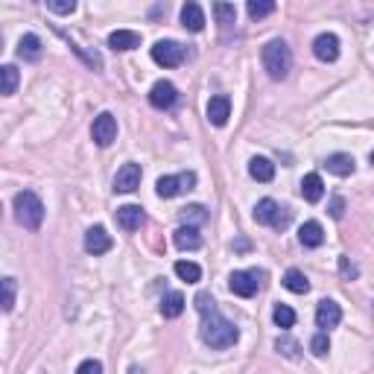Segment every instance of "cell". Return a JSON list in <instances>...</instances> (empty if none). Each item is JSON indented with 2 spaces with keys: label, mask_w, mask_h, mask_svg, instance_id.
<instances>
[{
  "label": "cell",
  "mask_w": 374,
  "mask_h": 374,
  "mask_svg": "<svg viewBox=\"0 0 374 374\" xmlns=\"http://www.w3.org/2000/svg\"><path fill=\"white\" fill-rule=\"evenodd\" d=\"M202 343L208 348H214V351H222V348H231L237 339H240V331H237V324L225 319L217 307H210V310L202 313Z\"/></svg>",
  "instance_id": "obj_1"
},
{
  "label": "cell",
  "mask_w": 374,
  "mask_h": 374,
  "mask_svg": "<svg viewBox=\"0 0 374 374\" xmlns=\"http://www.w3.org/2000/svg\"><path fill=\"white\" fill-rule=\"evenodd\" d=\"M264 68L272 79H287L289 71H292V50L287 47V41L281 38H272L266 47H264Z\"/></svg>",
  "instance_id": "obj_2"
},
{
  "label": "cell",
  "mask_w": 374,
  "mask_h": 374,
  "mask_svg": "<svg viewBox=\"0 0 374 374\" xmlns=\"http://www.w3.org/2000/svg\"><path fill=\"white\" fill-rule=\"evenodd\" d=\"M15 220H18L24 229L38 231L44 222V202L32 190H21L18 196H15Z\"/></svg>",
  "instance_id": "obj_3"
},
{
  "label": "cell",
  "mask_w": 374,
  "mask_h": 374,
  "mask_svg": "<svg viewBox=\"0 0 374 374\" xmlns=\"http://www.w3.org/2000/svg\"><path fill=\"white\" fill-rule=\"evenodd\" d=\"M292 220V210L289 208H281L275 199H260L254 205V222L257 225H269L275 231H284Z\"/></svg>",
  "instance_id": "obj_4"
},
{
  "label": "cell",
  "mask_w": 374,
  "mask_h": 374,
  "mask_svg": "<svg viewBox=\"0 0 374 374\" xmlns=\"http://www.w3.org/2000/svg\"><path fill=\"white\" fill-rule=\"evenodd\" d=\"M193 187H196V173H193V170L175 173V175H161L158 185H155L161 199H175V196H182V193H187Z\"/></svg>",
  "instance_id": "obj_5"
},
{
  "label": "cell",
  "mask_w": 374,
  "mask_h": 374,
  "mask_svg": "<svg viewBox=\"0 0 374 374\" xmlns=\"http://www.w3.org/2000/svg\"><path fill=\"white\" fill-rule=\"evenodd\" d=\"M260 281H264V272H257V269H240V272H231L229 287H231L234 296L252 299L254 292L260 289Z\"/></svg>",
  "instance_id": "obj_6"
},
{
  "label": "cell",
  "mask_w": 374,
  "mask_h": 374,
  "mask_svg": "<svg viewBox=\"0 0 374 374\" xmlns=\"http://www.w3.org/2000/svg\"><path fill=\"white\" fill-rule=\"evenodd\" d=\"M152 62L161 64V68H178L185 62V47L178 41H155Z\"/></svg>",
  "instance_id": "obj_7"
},
{
  "label": "cell",
  "mask_w": 374,
  "mask_h": 374,
  "mask_svg": "<svg viewBox=\"0 0 374 374\" xmlns=\"http://www.w3.org/2000/svg\"><path fill=\"white\" fill-rule=\"evenodd\" d=\"M91 138L96 146H111L117 141V120L115 115H108V111H103V115L94 117V126H91Z\"/></svg>",
  "instance_id": "obj_8"
},
{
  "label": "cell",
  "mask_w": 374,
  "mask_h": 374,
  "mask_svg": "<svg viewBox=\"0 0 374 374\" xmlns=\"http://www.w3.org/2000/svg\"><path fill=\"white\" fill-rule=\"evenodd\" d=\"M175 100H178V91H175L173 82H167V79H158V82L150 88V106L158 108V111L173 108Z\"/></svg>",
  "instance_id": "obj_9"
},
{
  "label": "cell",
  "mask_w": 374,
  "mask_h": 374,
  "mask_svg": "<svg viewBox=\"0 0 374 374\" xmlns=\"http://www.w3.org/2000/svg\"><path fill=\"white\" fill-rule=\"evenodd\" d=\"M141 178H143L141 164H132V161H129V164H123L115 175V190L117 193H132V190L141 187Z\"/></svg>",
  "instance_id": "obj_10"
},
{
  "label": "cell",
  "mask_w": 374,
  "mask_h": 374,
  "mask_svg": "<svg viewBox=\"0 0 374 374\" xmlns=\"http://www.w3.org/2000/svg\"><path fill=\"white\" fill-rule=\"evenodd\" d=\"M339 322H343V307H339L333 299L319 301V307H316V324H319V328L328 333L331 328H336Z\"/></svg>",
  "instance_id": "obj_11"
},
{
  "label": "cell",
  "mask_w": 374,
  "mask_h": 374,
  "mask_svg": "<svg viewBox=\"0 0 374 374\" xmlns=\"http://www.w3.org/2000/svg\"><path fill=\"white\" fill-rule=\"evenodd\" d=\"M313 56L324 64L339 59V38L333 36V32H322V36L313 38Z\"/></svg>",
  "instance_id": "obj_12"
},
{
  "label": "cell",
  "mask_w": 374,
  "mask_h": 374,
  "mask_svg": "<svg viewBox=\"0 0 374 374\" xmlns=\"http://www.w3.org/2000/svg\"><path fill=\"white\" fill-rule=\"evenodd\" d=\"M111 246H115V240H111V234L103 229V225H94V229L85 231V252L88 254H106L111 252Z\"/></svg>",
  "instance_id": "obj_13"
},
{
  "label": "cell",
  "mask_w": 374,
  "mask_h": 374,
  "mask_svg": "<svg viewBox=\"0 0 374 374\" xmlns=\"http://www.w3.org/2000/svg\"><path fill=\"white\" fill-rule=\"evenodd\" d=\"M231 117V100L225 94H217V96H210L208 100V120L214 123V126H225Z\"/></svg>",
  "instance_id": "obj_14"
},
{
  "label": "cell",
  "mask_w": 374,
  "mask_h": 374,
  "mask_svg": "<svg viewBox=\"0 0 374 374\" xmlns=\"http://www.w3.org/2000/svg\"><path fill=\"white\" fill-rule=\"evenodd\" d=\"M143 208L141 205H123L117 208V225L123 231H138L141 225H143Z\"/></svg>",
  "instance_id": "obj_15"
},
{
  "label": "cell",
  "mask_w": 374,
  "mask_h": 374,
  "mask_svg": "<svg viewBox=\"0 0 374 374\" xmlns=\"http://www.w3.org/2000/svg\"><path fill=\"white\" fill-rule=\"evenodd\" d=\"M173 243H175V249H182V252H196L202 246V234H199V229H193V225H182V229H175Z\"/></svg>",
  "instance_id": "obj_16"
},
{
  "label": "cell",
  "mask_w": 374,
  "mask_h": 374,
  "mask_svg": "<svg viewBox=\"0 0 374 374\" xmlns=\"http://www.w3.org/2000/svg\"><path fill=\"white\" fill-rule=\"evenodd\" d=\"M299 243L304 249H319L322 243H324V229L316 222V220H310V222H304L301 229H299Z\"/></svg>",
  "instance_id": "obj_17"
},
{
  "label": "cell",
  "mask_w": 374,
  "mask_h": 374,
  "mask_svg": "<svg viewBox=\"0 0 374 374\" xmlns=\"http://www.w3.org/2000/svg\"><path fill=\"white\" fill-rule=\"evenodd\" d=\"M108 47L111 50H120V53L135 50V47H141V36L135 29H117V32H111L108 36Z\"/></svg>",
  "instance_id": "obj_18"
},
{
  "label": "cell",
  "mask_w": 374,
  "mask_h": 374,
  "mask_svg": "<svg viewBox=\"0 0 374 374\" xmlns=\"http://www.w3.org/2000/svg\"><path fill=\"white\" fill-rule=\"evenodd\" d=\"M182 24L190 32H202L205 29V12H202V6L199 3H185L182 6Z\"/></svg>",
  "instance_id": "obj_19"
},
{
  "label": "cell",
  "mask_w": 374,
  "mask_h": 374,
  "mask_svg": "<svg viewBox=\"0 0 374 374\" xmlns=\"http://www.w3.org/2000/svg\"><path fill=\"white\" fill-rule=\"evenodd\" d=\"M324 167H328V173L339 175V178H348L354 173V158L345 155V152H336V155H328V161H324Z\"/></svg>",
  "instance_id": "obj_20"
},
{
  "label": "cell",
  "mask_w": 374,
  "mask_h": 374,
  "mask_svg": "<svg viewBox=\"0 0 374 374\" xmlns=\"http://www.w3.org/2000/svg\"><path fill=\"white\" fill-rule=\"evenodd\" d=\"M249 175L254 178V182H272L275 178V164L264 155H254L249 161Z\"/></svg>",
  "instance_id": "obj_21"
},
{
  "label": "cell",
  "mask_w": 374,
  "mask_h": 374,
  "mask_svg": "<svg viewBox=\"0 0 374 374\" xmlns=\"http://www.w3.org/2000/svg\"><path fill=\"white\" fill-rule=\"evenodd\" d=\"M301 196H304L307 202H319V199L324 196V182H322L319 173H310V175L301 178Z\"/></svg>",
  "instance_id": "obj_22"
},
{
  "label": "cell",
  "mask_w": 374,
  "mask_h": 374,
  "mask_svg": "<svg viewBox=\"0 0 374 374\" xmlns=\"http://www.w3.org/2000/svg\"><path fill=\"white\" fill-rule=\"evenodd\" d=\"M185 313V296L182 292H167L164 299H161V316L164 319H178Z\"/></svg>",
  "instance_id": "obj_23"
},
{
  "label": "cell",
  "mask_w": 374,
  "mask_h": 374,
  "mask_svg": "<svg viewBox=\"0 0 374 374\" xmlns=\"http://www.w3.org/2000/svg\"><path fill=\"white\" fill-rule=\"evenodd\" d=\"M41 38L38 36H32V32H27V36L18 41V56L27 59V62H38L41 59Z\"/></svg>",
  "instance_id": "obj_24"
},
{
  "label": "cell",
  "mask_w": 374,
  "mask_h": 374,
  "mask_svg": "<svg viewBox=\"0 0 374 374\" xmlns=\"http://www.w3.org/2000/svg\"><path fill=\"white\" fill-rule=\"evenodd\" d=\"M284 287H287L289 292H296V296H304V292H310V281H307V275H304L301 269H287Z\"/></svg>",
  "instance_id": "obj_25"
},
{
  "label": "cell",
  "mask_w": 374,
  "mask_h": 374,
  "mask_svg": "<svg viewBox=\"0 0 374 374\" xmlns=\"http://www.w3.org/2000/svg\"><path fill=\"white\" fill-rule=\"evenodd\" d=\"M275 351L284 354V357H289V360H299V357H301V345H299L289 333H281L278 339H275Z\"/></svg>",
  "instance_id": "obj_26"
},
{
  "label": "cell",
  "mask_w": 374,
  "mask_h": 374,
  "mask_svg": "<svg viewBox=\"0 0 374 374\" xmlns=\"http://www.w3.org/2000/svg\"><path fill=\"white\" fill-rule=\"evenodd\" d=\"M214 15H217V24L222 29H231L237 24V9L234 3H214Z\"/></svg>",
  "instance_id": "obj_27"
},
{
  "label": "cell",
  "mask_w": 374,
  "mask_h": 374,
  "mask_svg": "<svg viewBox=\"0 0 374 374\" xmlns=\"http://www.w3.org/2000/svg\"><path fill=\"white\" fill-rule=\"evenodd\" d=\"M182 225H193V229H196V225H202L205 220H208V210H205V205H187V208H182Z\"/></svg>",
  "instance_id": "obj_28"
},
{
  "label": "cell",
  "mask_w": 374,
  "mask_h": 374,
  "mask_svg": "<svg viewBox=\"0 0 374 374\" xmlns=\"http://www.w3.org/2000/svg\"><path fill=\"white\" fill-rule=\"evenodd\" d=\"M175 275H178L182 281H187V284L202 281V269H199L196 264H190V260H178V264H175Z\"/></svg>",
  "instance_id": "obj_29"
},
{
  "label": "cell",
  "mask_w": 374,
  "mask_h": 374,
  "mask_svg": "<svg viewBox=\"0 0 374 374\" xmlns=\"http://www.w3.org/2000/svg\"><path fill=\"white\" fill-rule=\"evenodd\" d=\"M272 319H275V324H278V328L289 331L292 324H296V310H292L289 304H278V307H275V313H272Z\"/></svg>",
  "instance_id": "obj_30"
},
{
  "label": "cell",
  "mask_w": 374,
  "mask_h": 374,
  "mask_svg": "<svg viewBox=\"0 0 374 374\" xmlns=\"http://www.w3.org/2000/svg\"><path fill=\"white\" fill-rule=\"evenodd\" d=\"M246 12H249V18L260 21V18H266V15H272V12H275V3H272V0H249Z\"/></svg>",
  "instance_id": "obj_31"
},
{
  "label": "cell",
  "mask_w": 374,
  "mask_h": 374,
  "mask_svg": "<svg viewBox=\"0 0 374 374\" xmlns=\"http://www.w3.org/2000/svg\"><path fill=\"white\" fill-rule=\"evenodd\" d=\"M0 76H3V94L6 96H12L15 94V88H18V68H15V64H3V68H0Z\"/></svg>",
  "instance_id": "obj_32"
},
{
  "label": "cell",
  "mask_w": 374,
  "mask_h": 374,
  "mask_svg": "<svg viewBox=\"0 0 374 374\" xmlns=\"http://www.w3.org/2000/svg\"><path fill=\"white\" fill-rule=\"evenodd\" d=\"M339 275H343V281H357L360 269H357V264L351 257H339Z\"/></svg>",
  "instance_id": "obj_33"
},
{
  "label": "cell",
  "mask_w": 374,
  "mask_h": 374,
  "mask_svg": "<svg viewBox=\"0 0 374 374\" xmlns=\"http://www.w3.org/2000/svg\"><path fill=\"white\" fill-rule=\"evenodd\" d=\"M310 351L316 354V357H324V354H328L331 351V339H328V333H316L313 339H310Z\"/></svg>",
  "instance_id": "obj_34"
},
{
  "label": "cell",
  "mask_w": 374,
  "mask_h": 374,
  "mask_svg": "<svg viewBox=\"0 0 374 374\" xmlns=\"http://www.w3.org/2000/svg\"><path fill=\"white\" fill-rule=\"evenodd\" d=\"M15 310V278H3V313Z\"/></svg>",
  "instance_id": "obj_35"
},
{
  "label": "cell",
  "mask_w": 374,
  "mask_h": 374,
  "mask_svg": "<svg viewBox=\"0 0 374 374\" xmlns=\"http://www.w3.org/2000/svg\"><path fill=\"white\" fill-rule=\"evenodd\" d=\"M47 9L56 15H71V12H76V3L73 0H47Z\"/></svg>",
  "instance_id": "obj_36"
},
{
  "label": "cell",
  "mask_w": 374,
  "mask_h": 374,
  "mask_svg": "<svg viewBox=\"0 0 374 374\" xmlns=\"http://www.w3.org/2000/svg\"><path fill=\"white\" fill-rule=\"evenodd\" d=\"M76 374H103V363L100 360H82L76 368Z\"/></svg>",
  "instance_id": "obj_37"
},
{
  "label": "cell",
  "mask_w": 374,
  "mask_h": 374,
  "mask_svg": "<svg viewBox=\"0 0 374 374\" xmlns=\"http://www.w3.org/2000/svg\"><path fill=\"white\" fill-rule=\"evenodd\" d=\"M328 210H331V217H333V220H343V214H345V199H343V196H333Z\"/></svg>",
  "instance_id": "obj_38"
},
{
  "label": "cell",
  "mask_w": 374,
  "mask_h": 374,
  "mask_svg": "<svg viewBox=\"0 0 374 374\" xmlns=\"http://www.w3.org/2000/svg\"><path fill=\"white\" fill-rule=\"evenodd\" d=\"M210 307H214V299H210L208 292H199V296H196V310L205 313V310H210Z\"/></svg>",
  "instance_id": "obj_39"
},
{
  "label": "cell",
  "mask_w": 374,
  "mask_h": 374,
  "mask_svg": "<svg viewBox=\"0 0 374 374\" xmlns=\"http://www.w3.org/2000/svg\"><path fill=\"white\" fill-rule=\"evenodd\" d=\"M129 374H146V371L141 366H132V368H129Z\"/></svg>",
  "instance_id": "obj_40"
},
{
  "label": "cell",
  "mask_w": 374,
  "mask_h": 374,
  "mask_svg": "<svg viewBox=\"0 0 374 374\" xmlns=\"http://www.w3.org/2000/svg\"><path fill=\"white\" fill-rule=\"evenodd\" d=\"M371 164H374V152H371Z\"/></svg>",
  "instance_id": "obj_41"
}]
</instances>
